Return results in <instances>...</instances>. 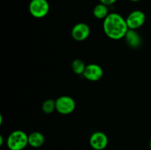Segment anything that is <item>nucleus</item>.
I'll use <instances>...</instances> for the list:
<instances>
[{
    "instance_id": "obj_1",
    "label": "nucleus",
    "mask_w": 151,
    "mask_h": 150,
    "mask_svg": "<svg viewBox=\"0 0 151 150\" xmlns=\"http://www.w3.org/2000/svg\"><path fill=\"white\" fill-rule=\"evenodd\" d=\"M103 31L112 40H120L125 38L129 29L126 19L117 13H109L103 20Z\"/></svg>"
},
{
    "instance_id": "obj_2",
    "label": "nucleus",
    "mask_w": 151,
    "mask_h": 150,
    "mask_svg": "<svg viewBox=\"0 0 151 150\" xmlns=\"http://www.w3.org/2000/svg\"><path fill=\"white\" fill-rule=\"evenodd\" d=\"M28 144V135L22 130H15L9 135L7 146L10 150H23Z\"/></svg>"
},
{
    "instance_id": "obj_3",
    "label": "nucleus",
    "mask_w": 151,
    "mask_h": 150,
    "mask_svg": "<svg viewBox=\"0 0 151 150\" xmlns=\"http://www.w3.org/2000/svg\"><path fill=\"white\" fill-rule=\"evenodd\" d=\"M29 13L36 19L47 16L50 11V4L47 0H31L29 4Z\"/></svg>"
},
{
    "instance_id": "obj_4",
    "label": "nucleus",
    "mask_w": 151,
    "mask_h": 150,
    "mask_svg": "<svg viewBox=\"0 0 151 150\" xmlns=\"http://www.w3.org/2000/svg\"><path fill=\"white\" fill-rule=\"evenodd\" d=\"M56 110L63 115L72 113L76 107L75 101L69 96H62L55 100Z\"/></svg>"
},
{
    "instance_id": "obj_5",
    "label": "nucleus",
    "mask_w": 151,
    "mask_h": 150,
    "mask_svg": "<svg viewBox=\"0 0 151 150\" xmlns=\"http://www.w3.org/2000/svg\"><path fill=\"white\" fill-rule=\"evenodd\" d=\"M125 19H126L128 28L130 29L136 30L143 26L146 21V16L144 12L137 10L131 12Z\"/></svg>"
},
{
    "instance_id": "obj_6",
    "label": "nucleus",
    "mask_w": 151,
    "mask_h": 150,
    "mask_svg": "<svg viewBox=\"0 0 151 150\" xmlns=\"http://www.w3.org/2000/svg\"><path fill=\"white\" fill-rule=\"evenodd\" d=\"M89 144L94 150H103L107 147L109 138L106 133L100 131L94 132L89 138Z\"/></svg>"
},
{
    "instance_id": "obj_7",
    "label": "nucleus",
    "mask_w": 151,
    "mask_h": 150,
    "mask_svg": "<svg viewBox=\"0 0 151 150\" xmlns=\"http://www.w3.org/2000/svg\"><path fill=\"white\" fill-rule=\"evenodd\" d=\"M84 77L91 82L98 81L103 77V70L100 66L96 63H90L87 65L83 74Z\"/></svg>"
},
{
    "instance_id": "obj_8",
    "label": "nucleus",
    "mask_w": 151,
    "mask_h": 150,
    "mask_svg": "<svg viewBox=\"0 0 151 150\" xmlns=\"http://www.w3.org/2000/svg\"><path fill=\"white\" fill-rule=\"evenodd\" d=\"M90 27L86 23H78L73 26L72 29V36L77 41H83L88 38L90 35Z\"/></svg>"
},
{
    "instance_id": "obj_9",
    "label": "nucleus",
    "mask_w": 151,
    "mask_h": 150,
    "mask_svg": "<svg viewBox=\"0 0 151 150\" xmlns=\"http://www.w3.org/2000/svg\"><path fill=\"white\" fill-rule=\"evenodd\" d=\"M127 44L131 48L137 49L142 45V38L138 32L134 29H128L125 36Z\"/></svg>"
},
{
    "instance_id": "obj_10",
    "label": "nucleus",
    "mask_w": 151,
    "mask_h": 150,
    "mask_svg": "<svg viewBox=\"0 0 151 150\" xmlns=\"http://www.w3.org/2000/svg\"><path fill=\"white\" fill-rule=\"evenodd\" d=\"M45 138L40 132H32L28 135V144L33 148H39L44 144Z\"/></svg>"
},
{
    "instance_id": "obj_11",
    "label": "nucleus",
    "mask_w": 151,
    "mask_h": 150,
    "mask_svg": "<svg viewBox=\"0 0 151 150\" xmlns=\"http://www.w3.org/2000/svg\"><path fill=\"white\" fill-rule=\"evenodd\" d=\"M109 7L106 4L102 3L97 4L93 10V15L95 18L98 19H103L104 20L109 16Z\"/></svg>"
},
{
    "instance_id": "obj_12",
    "label": "nucleus",
    "mask_w": 151,
    "mask_h": 150,
    "mask_svg": "<svg viewBox=\"0 0 151 150\" xmlns=\"http://www.w3.org/2000/svg\"><path fill=\"white\" fill-rule=\"evenodd\" d=\"M86 66L81 59H75L72 63V69L76 74H83Z\"/></svg>"
},
{
    "instance_id": "obj_13",
    "label": "nucleus",
    "mask_w": 151,
    "mask_h": 150,
    "mask_svg": "<svg viewBox=\"0 0 151 150\" xmlns=\"http://www.w3.org/2000/svg\"><path fill=\"white\" fill-rule=\"evenodd\" d=\"M55 110H56V104L55 101L53 99H47L44 101L42 104V110L44 113L47 114L52 113Z\"/></svg>"
},
{
    "instance_id": "obj_14",
    "label": "nucleus",
    "mask_w": 151,
    "mask_h": 150,
    "mask_svg": "<svg viewBox=\"0 0 151 150\" xmlns=\"http://www.w3.org/2000/svg\"><path fill=\"white\" fill-rule=\"evenodd\" d=\"M117 0H100V3L103 4H106V5L109 6V5H111V4H114Z\"/></svg>"
},
{
    "instance_id": "obj_15",
    "label": "nucleus",
    "mask_w": 151,
    "mask_h": 150,
    "mask_svg": "<svg viewBox=\"0 0 151 150\" xmlns=\"http://www.w3.org/2000/svg\"><path fill=\"white\" fill-rule=\"evenodd\" d=\"M4 144V138L2 135H0V146H2Z\"/></svg>"
},
{
    "instance_id": "obj_16",
    "label": "nucleus",
    "mask_w": 151,
    "mask_h": 150,
    "mask_svg": "<svg viewBox=\"0 0 151 150\" xmlns=\"http://www.w3.org/2000/svg\"><path fill=\"white\" fill-rule=\"evenodd\" d=\"M2 123V116H0V124H1Z\"/></svg>"
},
{
    "instance_id": "obj_17",
    "label": "nucleus",
    "mask_w": 151,
    "mask_h": 150,
    "mask_svg": "<svg viewBox=\"0 0 151 150\" xmlns=\"http://www.w3.org/2000/svg\"><path fill=\"white\" fill-rule=\"evenodd\" d=\"M130 1H134V2H137V1H140V0H130Z\"/></svg>"
},
{
    "instance_id": "obj_18",
    "label": "nucleus",
    "mask_w": 151,
    "mask_h": 150,
    "mask_svg": "<svg viewBox=\"0 0 151 150\" xmlns=\"http://www.w3.org/2000/svg\"><path fill=\"white\" fill-rule=\"evenodd\" d=\"M149 146H150V150H151V138H150V143H149Z\"/></svg>"
}]
</instances>
